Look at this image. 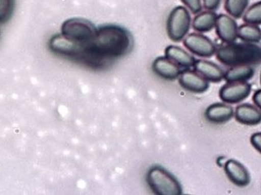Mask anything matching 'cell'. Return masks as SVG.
Instances as JSON below:
<instances>
[{"label": "cell", "instance_id": "cell-1", "mask_svg": "<svg viewBox=\"0 0 261 195\" xmlns=\"http://www.w3.org/2000/svg\"><path fill=\"white\" fill-rule=\"evenodd\" d=\"M134 39L127 29L119 24H103L97 27L89 46L93 68H102L130 53Z\"/></svg>", "mask_w": 261, "mask_h": 195}, {"label": "cell", "instance_id": "cell-2", "mask_svg": "<svg viewBox=\"0 0 261 195\" xmlns=\"http://www.w3.org/2000/svg\"><path fill=\"white\" fill-rule=\"evenodd\" d=\"M215 54L220 63L229 68L239 65L254 66L260 63V47L255 43H228L217 49Z\"/></svg>", "mask_w": 261, "mask_h": 195}, {"label": "cell", "instance_id": "cell-3", "mask_svg": "<svg viewBox=\"0 0 261 195\" xmlns=\"http://www.w3.org/2000/svg\"><path fill=\"white\" fill-rule=\"evenodd\" d=\"M146 181L154 194L180 195L183 193V188L177 178L160 165H154L150 168L146 176Z\"/></svg>", "mask_w": 261, "mask_h": 195}, {"label": "cell", "instance_id": "cell-4", "mask_svg": "<svg viewBox=\"0 0 261 195\" xmlns=\"http://www.w3.org/2000/svg\"><path fill=\"white\" fill-rule=\"evenodd\" d=\"M96 32L97 27L91 21L80 17L68 19L61 25V36L73 43L84 46L92 43Z\"/></svg>", "mask_w": 261, "mask_h": 195}, {"label": "cell", "instance_id": "cell-5", "mask_svg": "<svg viewBox=\"0 0 261 195\" xmlns=\"http://www.w3.org/2000/svg\"><path fill=\"white\" fill-rule=\"evenodd\" d=\"M192 25L190 11L183 6L172 10L166 22V32L170 40L179 43L189 34Z\"/></svg>", "mask_w": 261, "mask_h": 195}, {"label": "cell", "instance_id": "cell-6", "mask_svg": "<svg viewBox=\"0 0 261 195\" xmlns=\"http://www.w3.org/2000/svg\"><path fill=\"white\" fill-rule=\"evenodd\" d=\"M185 47L189 52L199 58H212L216 53L217 47L210 38L202 33H191L183 39Z\"/></svg>", "mask_w": 261, "mask_h": 195}, {"label": "cell", "instance_id": "cell-7", "mask_svg": "<svg viewBox=\"0 0 261 195\" xmlns=\"http://www.w3.org/2000/svg\"><path fill=\"white\" fill-rule=\"evenodd\" d=\"M251 84L245 82H227L219 91V97L224 103L236 104L248 98L251 94Z\"/></svg>", "mask_w": 261, "mask_h": 195}, {"label": "cell", "instance_id": "cell-8", "mask_svg": "<svg viewBox=\"0 0 261 195\" xmlns=\"http://www.w3.org/2000/svg\"><path fill=\"white\" fill-rule=\"evenodd\" d=\"M178 81L184 90L194 94H202L210 88V82L190 68L181 71Z\"/></svg>", "mask_w": 261, "mask_h": 195}, {"label": "cell", "instance_id": "cell-9", "mask_svg": "<svg viewBox=\"0 0 261 195\" xmlns=\"http://www.w3.org/2000/svg\"><path fill=\"white\" fill-rule=\"evenodd\" d=\"M238 24L233 17L227 14L217 15L216 33L219 39L226 44L234 43L238 39Z\"/></svg>", "mask_w": 261, "mask_h": 195}, {"label": "cell", "instance_id": "cell-10", "mask_svg": "<svg viewBox=\"0 0 261 195\" xmlns=\"http://www.w3.org/2000/svg\"><path fill=\"white\" fill-rule=\"evenodd\" d=\"M224 168L227 178L238 187H246L251 181L247 169L237 160H227L224 162Z\"/></svg>", "mask_w": 261, "mask_h": 195}, {"label": "cell", "instance_id": "cell-11", "mask_svg": "<svg viewBox=\"0 0 261 195\" xmlns=\"http://www.w3.org/2000/svg\"><path fill=\"white\" fill-rule=\"evenodd\" d=\"M194 71L208 81L218 83L224 79L225 71L222 68L206 60H195L193 67Z\"/></svg>", "mask_w": 261, "mask_h": 195}, {"label": "cell", "instance_id": "cell-12", "mask_svg": "<svg viewBox=\"0 0 261 195\" xmlns=\"http://www.w3.org/2000/svg\"><path fill=\"white\" fill-rule=\"evenodd\" d=\"M152 71L163 79L173 81L178 78L182 70L166 57H159L153 62Z\"/></svg>", "mask_w": 261, "mask_h": 195}, {"label": "cell", "instance_id": "cell-13", "mask_svg": "<svg viewBox=\"0 0 261 195\" xmlns=\"http://www.w3.org/2000/svg\"><path fill=\"white\" fill-rule=\"evenodd\" d=\"M234 109L225 103H214L207 107L205 118L213 124H223L234 117Z\"/></svg>", "mask_w": 261, "mask_h": 195}, {"label": "cell", "instance_id": "cell-14", "mask_svg": "<svg viewBox=\"0 0 261 195\" xmlns=\"http://www.w3.org/2000/svg\"><path fill=\"white\" fill-rule=\"evenodd\" d=\"M234 116L237 122L246 126H256L260 123V110L256 106L247 103L237 106Z\"/></svg>", "mask_w": 261, "mask_h": 195}, {"label": "cell", "instance_id": "cell-15", "mask_svg": "<svg viewBox=\"0 0 261 195\" xmlns=\"http://www.w3.org/2000/svg\"><path fill=\"white\" fill-rule=\"evenodd\" d=\"M165 57L184 69L192 68L195 61V58L189 52H187L180 46L173 45L166 48Z\"/></svg>", "mask_w": 261, "mask_h": 195}, {"label": "cell", "instance_id": "cell-16", "mask_svg": "<svg viewBox=\"0 0 261 195\" xmlns=\"http://www.w3.org/2000/svg\"><path fill=\"white\" fill-rule=\"evenodd\" d=\"M255 75V68L252 65H239L231 67L224 72V79L227 82H245Z\"/></svg>", "mask_w": 261, "mask_h": 195}, {"label": "cell", "instance_id": "cell-17", "mask_svg": "<svg viewBox=\"0 0 261 195\" xmlns=\"http://www.w3.org/2000/svg\"><path fill=\"white\" fill-rule=\"evenodd\" d=\"M217 17V14L215 11H201L194 17L192 27L198 33H208L215 27Z\"/></svg>", "mask_w": 261, "mask_h": 195}, {"label": "cell", "instance_id": "cell-18", "mask_svg": "<svg viewBox=\"0 0 261 195\" xmlns=\"http://www.w3.org/2000/svg\"><path fill=\"white\" fill-rule=\"evenodd\" d=\"M238 38L243 42L259 43L261 39V31L258 25L244 24L238 27Z\"/></svg>", "mask_w": 261, "mask_h": 195}, {"label": "cell", "instance_id": "cell-19", "mask_svg": "<svg viewBox=\"0 0 261 195\" xmlns=\"http://www.w3.org/2000/svg\"><path fill=\"white\" fill-rule=\"evenodd\" d=\"M249 4V0H225L224 9L229 16L239 19L243 17Z\"/></svg>", "mask_w": 261, "mask_h": 195}, {"label": "cell", "instance_id": "cell-20", "mask_svg": "<svg viewBox=\"0 0 261 195\" xmlns=\"http://www.w3.org/2000/svg\"><path fill=\"white\" fill-rule=\"evenodd\" d=\"M243 20L246 24L259 25L261 23V3L253 4L251 7L246 9L243 15Z\"/></svg>", "mask_w": 261, "mask_h": 195}, {"label": "cell", "instance_id": "cell-21", "mask_svg": "<svg viewBox=\"0 0 261 195\" xmlns=\"http://www.w3.org/2000/svg\"><path fill=\"white\" fill-rule=\"evenodd\" d=\"M14 0H0V24L7 22L12 14Z\"/></svg>", "mask_w": 261, "mask_h": 195}, {"label": "cell", "instance_id": "cell-22", "mask_svg": "<svg viewBox=\"0 0 261 195\" xmlns=\"http://www.w3.org/2000/svg\"><path fill=\"white\" fill-rule=\"evenodd\" d=\"M188 10L193 14L201 12L202 10V0H180Z\"/></svg>", "mask_w": 261, "mask_h": 195}, {"label": "cell", "instance_id": "cell-23", "mask_svg": "<svg viewBox=\"0 0 261 195\" xmlns=\"http://www.w3.org/2000/svg\"><path fill=\"white\" fill-rule=\"evenodd\" d=\"M222 0H202V7L206 10L216 11L221 6Z\"/></svg>", "mask_w": 261, "mask_h": 195}, {"label": "cell", "instance_id": "cell-24", "mask_svg": "<svg viewBox=\"0 0 261 195\" xmlns=\"http://www.w3.org/2000/svg\"><path fill=\"white\" fill-rule=\"evenodd\" d=\"M250 143H251L252 146H253L258 152H261L260 132H256V133L252 135L251 137H250Z\"/></svg>", "mask_w": 261, "mask_h": 195}, {"label": "cell", "instance_id": "cell-25", "mask_svg": "<svg viewBox=\"0 0 261 195\" xmlns=\"http://www.w3.org/2000/svg\"><path fill=\"white\" fill-rule=\"evenodd\" d=\"M253 102L256 107L260 109L261 107V91L260 90H256L253 95Z\"/></svg>", "mask_w": 261, "mask_h": 195}]
</instances>
